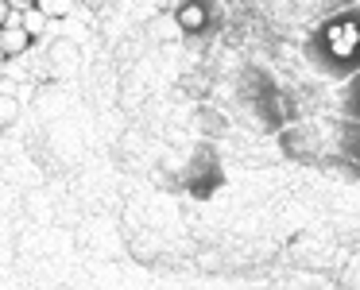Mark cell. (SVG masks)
<instances>
[{
  "mask_svg": "<svg viewBox=\"0 0 360 290\" xmlns=\"http://www.w3.org/2000/svg\"><path fill=\"white\" fill-rule=\"evenodd\" d=\"M20 16H24V12H12L8 8V20L0 24V58H12V55H20V51L32 47V35L24 32Z\"/></svg>",
  "mask_w": 360,
  "mask_h": 290,
  "instance_id": "6da1fadb",
  "label": "cell"
},
{
  "mask_svg": "<svg viewBox=\"0 0 360 290\" xmlns=\"http://www.w3.org/2000/svg\"><path fill=\"white\" fill-rule=\"evenodd\" d=\"M47 20H51V16H43V12L32 4V8H27L24 16H20V24H24V32L35 39V35H43V32H47Z\"/></svg>",
  "mask_w": 360,
  "mask_h": 290,
  "instance_id": "7a4b0ae2",
  "label": "cell"
},
{
  "mask_svg": "<svg viewBox=\"0 0 360 290\" xmlns=\"http://www.w3.org/2000/svg\"><path fill=\"white\" fill-rule=\"evenodd\" d=\"M35 8H39L43 16H51V20H55V16H63V12L70 8V0H35Z\"/></svg>",
  "mask_w": 360,
  "mask_h": 290,
  "instance_id": "3957f363",
  "label": "cell"
},
{
  "mask_svg": "<svg viewBox=\"0 0 360 290\" xmlns=\"http://www.w3.org/2000/svg\"><path fill=\"white\" fill-rule=\"evenodd\" d=\"M8 20V0H0V24Z\"/></svg>",
  "mask_w": 360,
  "mask_h": 290,
  "instance_id": "277c9868",
  "label": "cell"
},
{
  "mask_svg": "<svg viewBox=\"0 0 360 290\" xmlns=\"http://www.w3.org/2000/svg\"><path fill=\"white\" fill-rule=\"evenodd\" d=\"M32 4H35V0H32Z\"/></svg>",
  "mask_w": 360,
  "mask_h": 290,
  "instance_id": "5b68a950",
  "label": "cell"
}]
</instances>
